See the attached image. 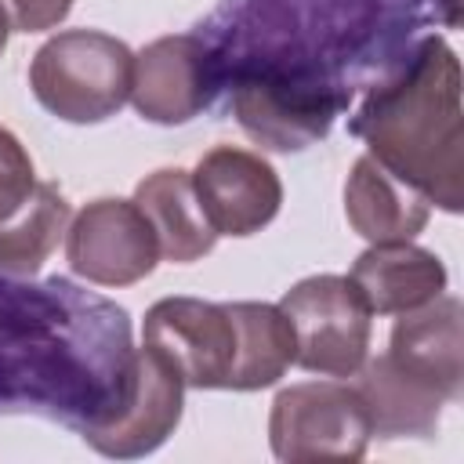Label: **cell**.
Here are the masks:
<instances>
[{
    "label": "cell",
    "instance_id": "d6986e66",
    "mask_svg": "<svg viewBox=\"0 0 464 464\" xmlns=\"http://www.w3.org/2000/svg\"><path fill=\"white\" fill-rule=\"evenodd\" d=\"M69 221H72L69 199L51 181H36L29 203L0 225V272L36 276L40 265L62 243Z\"/></svg>",
    "mask_w": 464,
    "mask_h": 464
},
{
    "label": "cell",
    "instance_id": "30bf717a",
    "mask_svg": "<svg viewBox=\"0 0 464 464\" xmlns=\"http://www.w3.org/2000/svg\"><path fill=\"white\" fill-rule=\"evenodd\" d=\"M192 188L218 236H254L283 203V181L272 163L236 145H218L199 156Z\"/></svg>",
    "mask_w": 464,
    "mask_h": 464
},
{
    "label": "cell",
    "instance_id": "6da1fadb",
    "mask_svg": "<svg viewBox=\"0 0 464 464\" xmlns=\"http://www.w3.org/2000/svg\"><path fill=\"white\" fill-rule=\"evenodd\" d=\"M435 25L457 29L460 0H218L196 36L221 94L236 76H268L348 112Z\"/></svg>",
    "mask_w": 464,
    "mask_h": 464
},
{
    "label": "cell",
    "instance_id": "5b68a950",
    "mask_svg": "<svg viewBox=\"0 0 464 464\" xmlns=\"http://www.w3.org/2000/svg\"><path fill=\"white\" fill-rule=\"evenodd\" d=\"M294 330V362L319 377H355L370 355V304L348 276H308L279 301Z\"/></svg>",
    "mask_w": 464,
    "mask_h": 464
},
{
    "label": "cell",
    "instance_id": "ffe728a7",
    "mask_svg": "<svg viewBox=\"0 0 464 464\" xmlns=\"http://www.w3.org/2000/svg\"><path fill=\"white\" fill-rule=\"evenodd\" d=\"M33 188H36V170L25 145L7 127H0V225L29 203Z\"/></svg>",
    "mask_w": 464,
    "mask_h": 464
},
{
    "label": "cell",
    "instance_id": "9a60e30c",
    "mask_svg": "<svg viewBox=\"0 0 464 464\" xmlns=\"http://www.w3.org/2000/svg\"><path fill=\"white\" fill-rule=\"evenodd\" d=\"M344 218L370 243H402L428 225L431 203L366 152L344 181Z\"/></svg>",
    "mask_w": 464,
    "mask_h": 464
},
{
    "label": "cell",
    "instance_id": "8992f818",
    "mask_svg": "<svg viewBox=\"0 0 464 464\" xmlns=\"http://www.w3.org/2000/svg\"><path fill=\"white\" fill-rule=\"evenodd\" d=\"M373 439L370 410L359 388L341 381L290 384L272 399L268 442L276 460H359Z\"/></svg>",
    "mask_w": 464,
    "mask_h": 464
},
{
    "label": "cell",
    "instance_id": "44dd1931",
    "mask_svg": "<svg viewBox=\"0 0 464 464\" xmlns=\"http://www.w3.org/2000/svg\"><path fill=\"white\" fill-rule=\"evenodd\" d=\"M0 7L11 18V29L18 33H44L65 22L72 11V0H0Z\"/></svg>",
    "mask_w": 464,
    "mask_h": 464
},
{
    "label": "cell",
    "instance_id": "52a82bcc",
    "mask_svg": "<svg viewBox=\"0 0 464 464\" xmlns=\"http://www.w3.org/2000/svg\"><path fill=\"white\" fill-rule=\"evenodd\" d=\"M145 348H152L185 388L228 392V373L236 359V323L228 304L199 297H163L145 312L141 326Z\"/></svg>",
    "mask_w": 464,
    "mask_h": 464
},
{
    "label": "cell",
    "instance_id": "e0dca14e",
    "mask_svg": "<svg viewBox=\"0 0 464 464\" xmlns=\"http://www.w3.org/2000/svg\"><path fill=\"white\" fill-rule=\"evenodd\" d=\"M355 388L370 410L373 435L381 439H428L442 420L446 399L413 373H406L402 366H395L388 352L377 359L366 355Z\"/></svg>",
    "mask_w": 464,
    "mask_h": 464
},
{
    "label": "cell",
    "instance_id": "ac0fdd59",
    "mask_svg": "<svg viewBox=\"0 0 464 464\" xmlns=\"http://www.w3.org/2000/svg\"><path fill=\"white\" fill-rule=\"evenodd\" d=\"M236 323V359L228 392H257L276 384L294 362V330L279 304L228 301Z\"/></svg>",
    "mask_w": 464,
    "mask_h": 464
},
{
    "label": "cell",
    "instance_id": "8fae6325",
    "mask_svg": "<svg viewBox=\"0 0 464 464\" xmlns=\"http://www.w3.org/2000/svg\"><path fill=\"white\" fill-rule=\"evenodd\" d=\"M236 123L254 138L261 149L272 152H297L315 145L330 134L334 120L344 116L330 102H319L283 80L268 76H236L225 87Z\"/></svg>",
    "mask_w": 464,
    "mask_h": 464
},
{
    "label": "cell",
    "instance_id": "7402d4cb",
    "mask_svg": "<svg viewBox=\"0 0 464 464\" xmlns=\"http://www.w3.org/2000/svg\"><path fill=\"white\" fill-rule=\"evenodd\" d=\"M7 36H11V18H7V11L0 7V54H4V47H7Z\"/></svg>",
    "mask_w": 464,
    "mask_h": 464
},
{
    "label": "cell",
    "instance_id": "277c9868",
    "mask_svg": "<svg viewBox=\"0 0 464 464\" xmlns=\"http://www.w3.org/2000/svg\"><path fill=\"white\" fill-rule=\"evenodd\" d=\"M134 54L123 40L98 29L51 36L29 65L33 98L65 123H102L130 98Z\"/></svg>",
    "mask_w": 464,
    "mask_h": 464
},
{
    "label": "cell",
    "instance_id": "ba28073f",
    "mask_svg": "<svg viewBox=\"0 0 464 464\" xmlns=\"http://www.w3.org/2000/svg\"><path fill=\"white\" fill-rule=\"evenodd\" d=\"M69 268L98 286H130L160 261V243L134 199H94L65 228Z\"/></svg>",
    "mask_w": 464,
    "mask_h": 464
},
{
    "label": "cell",
    "instance_id": "3957f363",
    "mask_svg": "<svg viewBox=\"0 0 464 464\" xmlns=\"http://www.w3.org/2000/svg\"><path fill=\"white\" fill-rule=\"evenodd\" d=\"M370 156L446 214L464 207L460 62L442 36H424L348 120Z\"/></svg>",
    "mask_w": 464,
    "mask_h": 464
},
{
    "label": "cell",
    "instance_id": "7c38bea8",
    "mask_svg": "<svg viewBox=\"0 0 464 464\" xmlns=\"http://www.w3.org/2000/svg\"><path fill=\"white\" fill-rule=\"evenodd\" d=\"M388 359L435 388L446 402L464 395V308L457 297L439 294L420 308L399 312Z\"/></svg>",
    "mask_w": 464,
    "mask_h": 464
},
{
    "label": "cell",
    "instance_id": "2e32d148",
    "mask_svg": "<svg viewBox=\"0 0 464 464\" xmlns=\"http://www.w3.org/2000/svg\"><path fill=\"white\" fill-rule=\"evenodd\" d=\"M134 203L156 232L160 257H167L174 265H188L214 250L218 232L196 199L188 170H181V167L152 170L149 178L138 181Z\"/></svg>",
    "mask_w": 464,
    "mask_h": 464
},
{
    "label": "cell",
    "instance_id": "5bb4252c",
    "mask_svg": "<svg viewBox=\"0 0 464 464\" xmlns=\"http://www.w3.org/2000/svg\"><path fill=\"white\" fill-rule=\"evenodd\" d=\"M373 315H399L428 304L446 290V265L439 254L402 239V243H370L348 272Z\"/></svg>",
    "mask_w": 464,
    "mask_h": 464
},
{
    "label": "cell",
    "instance_id": "7a4b0ae2",
    "mask_svg": "<svg viewBox=\"0 0 464 464\" xmlns=\"http://www.w3.org/2000/svg\"><path fill=\"white\" fill-rule=\"evenodd\" d=\"M127 308L65 279L0 272V417H44L80 439L134 399Z\"/></svg>",
    "mask_w": 464,
    "mask_h": 464
},
{
    "label": "cell",
    "instance_id": "9c48e42d",
    "mask_svg": "<svg viewBox=\"0 0 464 464\" xmlns=\"http://www.w3.org/2000/svg\"><path fill=\"white\" fill-rule=\"evenodd\" d=\"M221 94L214 54L196 33L160 36L134 54L130 102L141 120L174 127L196 120Z\"/></svg>",
    "mask_w": 464,
    "mask_h": 464
},
{
    "label": "cell",
    "instance_id": "4fadbf2b",
    "mask_svg": "<svg viewBox=\"0 0 464 464\" xmlns=\"http://www.w3.org/2000/svg\"><path fill=\"white\" fill-rule=\"evenodd\" d=\"M181 406H185L181 377L152 348L141 344V352H138V384H134L130 406L112 424L83 435V442L91 450H98L102 457H116V460L145 457L174 435V428L181 420Z\"/></svg>",
    "mask_w": 464,
    "mask_h": 464
}]
</instances>
